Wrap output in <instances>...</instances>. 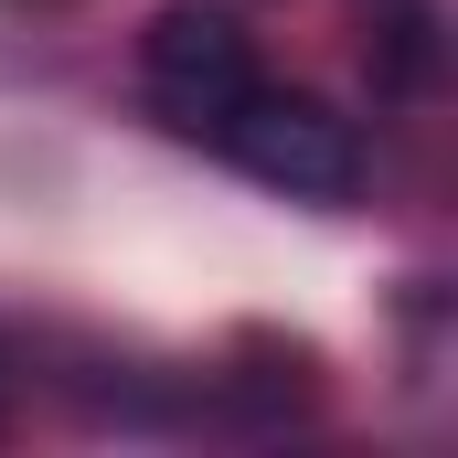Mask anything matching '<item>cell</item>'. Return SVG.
I'll use <instances>...</instances> for the list:
<instances>
[{
	"instance_id": "6da1fadb",
	"label": "cell",
	"mask_w": 458,
	"mask_h": 458,
	"mask_svg": "<svg viewBox=\"0 0 458 458\" xmlns=\"http://www.w3.org/2000/svg\"><path fill=\"white\" fill-rule=\"evenodd\" d=\"M139 86H149V107L171 117V128L214 139V128L267 86V64H256V32H245L234 11L171 0V11H149V32H139Z\"/></svg>"
},
{
	"instance_id": "7a4b0ae2",
	"label": "cell",
	"mask_w": 458,
	"mask_h": 458,
	"mask_svg": "<svg viewBox=\"0 0 458 458\" xmlns=\"http://www.w3.org/2000/svg\"><path fill=\"white\" fill-rule=\"evenodd\" d=\"M214 149H225L245 182L288 192V203H342L352 182H362V128L342 107H320V97H299V86H256L214 128Z\"/></svg>"
},
{
	"instance_id": "3957f363",
	"label": "cell",
	"mask_w": 458,
	"mask_h": 458,
	"mask_svg": "<svg viewBox=\"0 0 458 458\" xmlns=\"http://www.w3.org/2000/svg\"><path fill=\"white\" fill-rule=\"evenodd\" d=\"M427 64H437L427 11H384V32H373V86H384V97H416V86H427Z\"/></svg>"
}]
</instances>
